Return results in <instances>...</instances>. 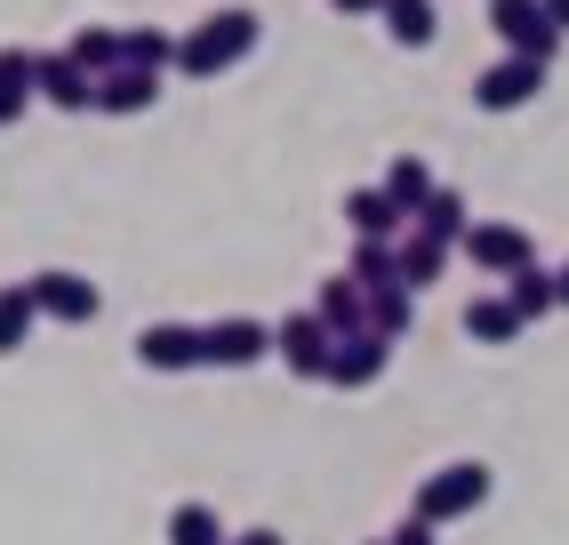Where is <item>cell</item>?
<instances>
[{
    "instance_id": "26",
    "label": "cell",
    "mask_w": 569,
    "mask_h": 545,
    "mask_svg": "<svg viewBox=\"0 0 569 545\" xmlns=\"http://www.w3.org/2000/svg\"><path fill=\"white\" fill-rule=\"evenodd\" d=\"M409 321H417V297H409V289H369V337L401 345V337H409Z\"/></svg>"
},
{
    "instance_id": "1",
    "label": "cell",
    "mask_w": 569,
    "mask_h": 545,
    "mask_svg": "<svg viewBox=\"0 0 569 545\" xmlns=\"http://www.w3.org/2000/svg\"><path fill=\"white\" fill-rule=\"evenodd\" d=\"M249 49H257V9H217L193 32H177V65L169 72H184V81H217V72H233Z\"/></svg>"
},
{
    "instance_id": "19",
    "label": "cell",
    "mask_w": 569,
    "mask_h": 545,
    "mask_svg": "<svg viewBox=\"0 0 569 545\" xmlns=\"http://www.w3.org/2000/svg\"><path fill=\"white\" fill-rule=\"evenodd\" d=\"M506 305H513L521 329H529V321H546L553 305H561V289H553V272H546V265H521L513 281H506Z\"/></svg>"
},
{
    "instance_id": "4",
    "label": "cell",
    "mask_w": 569,
    "mask_h": 545,
    "mask_svg": "<svg viewBox=\"0 0 569 545\" xmlns=\"http://www.w3.org/2000/svg\"><path fill=\"white\" fill-rule=\"evenodd\" d=\"M32 305H41V321H64V329H89V321L104 314L97 281H81V272H64V265L32 272Z\"/></svg>"
},
{
    "instance_id": "17",
    "label": "cell",
    "mask_w": 569,
    "mask_h": 545,
    "mask_svg": "<svg viewBox=\"0 0 569 545\" xmlns=\"http://www.w3.org/2000/svg\"><path fill=\"white\" fill-rule=\"evenodd\" d=\"M32 65H41V49H0V129L24 121V105H32Z\"/></svg>"
},
{
    "instance_id": "25",
    "label": "cell",
    "mask_w": 569,
    "mask_h": 545,
    "mask_svg": "<svg viewBox=\"0 0 569 545\" xmlns=\"http://www.w3.org/2000/svg\"><path fill=\"white\" fill-rule=\"evenodd\" d=\"M121 65H137V72H169V65H177V41H169L161 24H129V32H121Z\"/></svg>"
},
{
    "instance_id": "30",
    "label": "cell",
    "mask_w": 569,
    "mask_h": 545,
    "mask_svg": "<svg viewBox=\"0 0 569 545\" xmlns=\"http://www.w3.org/2000/svg\"><path fill=\"white\" fill-rule=\"evenodd\" d=\"M329 9H346V17H377L386 0H329Z\"/></svg>"
},
{
    "instance_id": "32",
    "label": "cell",
    "mask_w": 569,
    "mask_h": 545,
    "mask_svg": "<svg viewBox=\"0 0 569 545\" xmlns=\"http://www.w3.org/2000/svg\"><path fill=\"white\" fill-rule=\"evenodd\" d=\"M553 289H561V305H569V265H561V272H553Z\"/></svg>"
},
{
    "instance_id": "12",
    "label": "cell",
    "mask_w": 569,
    "mask_h": 545,
    "mask_svg": "<svg viewBox=\"0 0 569 545\" xmlns=\"http://www.w3.org/2000/svg\"><path fill=\"white\" fill-rule=\"evenodd\" d=\"M313 321H321L329 337H361V329H369V297H361V281H353V272L321 281V297H313Z\"/></svg>"
},
{
    "instance_id": "18",
    "label": "cell",
    "mask_w": 569,
    "mask_h": 545,
    "mask_svg": "<svg viewBox=\"0 0 569 545\" xmlns=\"http://www.w3.org/2000/svg\"><path fill=\"white\" fill-rule=\"evenodd\" d=\"M377 17H386V32H393L401 49H433V32H441V9H433V0H386Z\"/></svg>"
},
{
    "instance_id": "16",
    "label": "cell",
    "mask_w": 569,
    "mask_h": 545,
    "mask_svg": "<svg viewBox=\"0 0 569 545\" xmlns=\"http://www.w3.org/2000/svg\"><path fill=\"white\" fill-rule=\"evenodd\" d=\"M466 337H473V345H513V337H521V314L506 305V289H489V297L466 305Z\"/></svg>"
},
{
    "instance_id": "22",
    "label": "cell",
    "mask_w": 569,
    "mask_h": 545,
    "mask_svg": "<svg viewBox=\"0 0 569 545\" xmlns=\"http://www.w3.org/2000/svg\"><path fill=\"white\" fill-rule=\"evenodd\" d=\"M386 201H393L401 217H417V209H426V201H433V169H426V161H417V152H401V161L386 169Z\"/></svg>"
},
{
    "instance_id": "8",
    "label": "cell",
    "mask_w": 569,
    "mask_h": 545,
    "mask_svg": "<svg viewBox=\"0 0 569 545\" xmlns=\"http://www.w3.org/2000/svg\"><path fill=\"white\" fill-rule=\"evenodd\" d=\"M538 89H546V65H529V57H498V65H489L481 81H473V105H481V112H521Z\"/></svg>"
},
{
    "instance_id": "15",
    "label": "cell",
    "mask_w": 569,
    "mask_h": 545,
    "mask_svg": "<svg viewBox=\"0 0 569 545\" xmlns=\"http://www.w3.org/2000/svg\"><path fill=\"white\" fill-rule=\"evenodd\" d=\"M417 232H426V241H466V232H473V217H466V192L458 185H433V201L426 209H417Z\"/></svg>"
},
{
    "instance_id": "7",
    "label": "cell",
    "mask_w": 569,
    "mask_h": 545,
    "mask_svg": "<svg viewBox=\"0 0 569 545\" xmlns=\"http://www.w3.org/2000/svg\"><path fill=\"white\" fill-rule=\"evenodd\" d=\"M137 361L153 369V377L209 369V361H201V329H193V321H144V329H137Z\"/></svg>"
},
{
    "instance_id": "13",
    "label": "cell",
    "mask_w": 569,
    "mask_h": 545,
    "mask_svg": "<svg viewBox=\"0 0 569 545\" xmlns=\"http://www.w3.org/2000/svg\"><path fill=\"white\" fill-rule=\"evenodd\" d=\"M346 225H353V241H393V232H401V209L386 201V185H353V192H346Z\"/></svg>"
},
{
    "instance_id": "11",
    "label": "cell",
    "mask_w": 569,
    "mask_h": 545,
    "mask_svg": "<svg viewBox=\"0 0 569 545\" xmlns=\"http://www.w3.org/2000/svg\"><path fill=\"white\" fill-rule=\"evenodd\" d=\"M32 97H49L57 112H97V81H89V72H81V65H72L64 49H57V57H41V65H32Z\"/></svg>"
},
{
    "instance_id": "3",
    "label": "cell",
    "mask_w": 569,
    "mask_h": 545,
    "mask_svg": "<svg viewBox=\"0 0 569 545\" xmlns=\"http://www.w3.org/2000/svg\"><path fill=\"white\" fill-rule=\"evenodd\" d=\"M489 32L506 41V57H529V65H553L561 57V32L538 0H489Z\"/></svg>"
},
{
    "instance_id": "27",
    "label": "cell",
    "mask_w": 569,
    "mask_h": 545,
    "mask_svg": "<svg viewBox=\"0 0 569 545\" xmlns=\"http://www.w3.org/2000/svg\"><path fill=\"white\" fill-rule=\"evenodd\" d=\"M169 545H224V522L201 497H184V505H169Z\"/></svg>"
},
{
    "instance_id": "9",
    "label": "cell",
    "mask_w": 569,
    "mask_h": 545,
    "mask_svg": "<svg viewBox=\"0 0 569 545\" xmlns=\"http://www.w3.org/2000/svg\"><path fill=\"white\" fill-rule=\"evenodd\" d=\"M329 345H337V337L313 321V305H306V314H281V321H273V354H281L297 377H329Z\"/></svg>"
},
{
    "instance_id": "23",
    "label": "cell",
    "mask_w": 569,
    "mask_h": 545,
    "mask_svg": "<svg viewBox=\"0 0 569 545\" xmlns=\"http://www.w3.org/2000/svg\"><path fill=\"white\" fill-rule=\"evenodd\" d=\"M41 321V305H32V281H0V354H17Z\"/></svg>"
},
{
    "instance_id": "21",
    "label": "cell",
    "mask_w": 569,
    "mask_h": 545,
    "mask_svg": "<svg viewBox=\"0 0 569 545\" xmlns=\"http://www.w3.org/2000/svg\"><path fill=\"white\" fill-rule=\"evenodd\" d=\"M64 57L81 65L89 81H104V72H121V32H112V24H81V32H72V49H64Z\"/></svg>"
},
{
    "instance_id": "5",
    "label": "cell",
    "mask_w": 569,
    "mask_h": 545,
    "mask_svg": "<svg viewBox=\"0 0 569 545\" xmlns=\"http://www.w3.org/2000/svg\"><path fill=\"white\" fill-rule=\"evenodd\" d=\"M481 272H498V281H513V272L521 265H538V241H529V232L521 225H506V217H481L473 232H466V241H458Z\"/></svg>"
},
{
    "instance_id": "29",
    "label": "cell",
    "mask_w": 569,
    "mask_h": 545,
    "mask_svg": "<svg viewBox=\"0 0 569 545\" xmlns=\"http://www.w3.org/2000/svg\"><path fill=\"white\" fill-rule=\"evenodd\" d=\"M538 9L553 17V32H561V41H569V0H538Z\"/></svg>"
},
{
    "instance_id": "24",
    "label": "cell",
    "mask_w": 569,
    "mask_h": 545,
    "mask_svg": "<svg viewBox=\"0 0 569 545\" xmlns=\"http://www.w3.org/2000/svg\"><path fill=\"white\" fill-rule=\"evenodd\" d=\"M393 249H401V289H409V297L449 272V249H441V241H426V232H409V241H393Z\"/></svg>"
},
{
    "instance_id": "10",
    "label": "cell",
    "mask_w": 569,
    "mask_h": 545,
    "mask_svg": "<svg viewBox=\"0 0 569 545\" xmlns=\"http://www.w3.org/2000/svg\"><path fill=\"white\" fill-rule=\"evenodd\" d=\"M386 361H393V345L386 337H337L329 345V385H346V394H361V385H377V377H386Z\"/></svg>"
},
{
    "instance_id": "2",
    "label": "cell",
    "mask_w": 569,
    "mask_h": 545,
    "mask_svg": "<svg viewBox=\"0 0 569 545\" xmlns=\"http://www.w3.org/2000/svg\"><path fill=\"white\" fill-rule=\"evenodd\" d=\"M489 505V465L481 457H458V465H441V474H426L417 482V497H409V514L417 522H466V514H481Z\"/></svg>"
},
{
    "instance_id": "20",
    "label": "cell",
    "mask_w": 569,
    "mask_h": 545,
    "mask_svg": "<svg viewBox=\"0 0 569 545\" xmlns=\"http://www.w3.org/2000/svg\"><path fill=\"white\" fill-rule=\"evenodd\" d=\"M346 272L361 281V297H369V289H401V249H393V241H353Z\"/></svg>"
},
{
    "instance_id": "31",
    "label": "cell",
    "mask_w": 569,
    "mask_h": 545,
    "mask_svg": "<svg viewBox=\"0 0 569 545\" xmlns=\"http://www.w3.org/2000/svg\"><path fill=\"white\" fill-rule=\"evenodd\" d=\"M224 545H281V529H249V537H224Z\"/></svg>"
},
{
    "instance_id": "33",
    "label": "cell",
    "mask_w": 569,
    "mask_h": 545,
    "mask_svg": "<svg viewBox=\"0 0 569 545\" xmlns=\"http://www.w3.org/2000/svg\"><path fill=\"white\" fill-rule=\"evenodd\" d=\"M369 545H386V537H369Z\"/></svg>"
},
{
    "instance_id": "6",
    "label": "cell",
    "mask_w": 569,
    "mask_h": 545,
    "mask_svg": "<svg viewBox=\"0 0 569 545\" xmlns=\"http://www.w3.org/2000/svg\"><path fill=\"white\" fill-rule=\"evenodd\" d=\"M264 354H273V329L249 321V314H224V321L201 329V361L209 369H257Z\"/></svg>"
},
{
    "instance_id": "28",
    "label": "cell",
    "mask_w": 569,
    "mask_h": 545,
    "mask_svg": "<svg viewBox=\"0 0 569 545\" xmlns=\"http://www.w3.org/2000/svg\"><path fill=\"white\" fill-rule=\"evenodd\" d=\"M386 545H433V522H417V514H409V522L386 529Z\"/></svg>"
},
{
    "instance_id": "14",
    "label": "cell",
    "mask_w": 569,
    "mask_h": 545,
    "mask_svg": "<svg viewBox=\"0 0 569 545\" xmlns=\"http://www.w3.org/2000/svg\"><path fill=\"white\" fill-rule=\"evenodd\" d=\"M153 97H161V72H137V65H121V72H104V81H97V112H121V121L144 112Z\"/></svg>"
}]
</instances>
